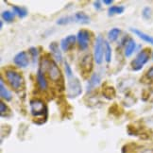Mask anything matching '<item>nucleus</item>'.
I'll use <instances>...</instances> for the list:
<instances>
[{
	"label": "nucleus",
	"mask_w": 153,
	"mask_h": 153,
	"mask_svg": "<svg viewBox=\"0 0 153 153\" xmlns=\"http://www.w3.org/2000/svg\"><path fill=\"white\" fill-rule=\"evenodd\" d=\"M143 17L146 19H149L150 18V15H151V9L149 7H146L143 10Z\"/></svg>",
	"instance_id": "nucleus-27"
},
{
	"label": "nucleus",
	"mask_w": 153,
	"mask_h": 153,
	"mask_svg": "<svg viewBox=\"0 0 153 153\" xmlns=\"http://www.w3.org/2000/svg\"><path fill=\"white\" fill-rule=\"evenodd\" d=\"M76 36L75 35L71 34V35H68L65 38H63L61 41V48L63 51H68L71 49L73 46L76 44Z\"/></svg>",
	"instance_id": "nucleus-10"
},
{
	"label": "nucleus",
	"mask_w": 153,
	"mask_h": 153,
	"mask_svg": "<svg viewBox=\"0 0 153 153\" xmlns=\"http://www.w3.org/2000/svg\"><path fill=\"white\" fill-rule=\"evenodd\" d=\"M13 62L20 68H26L28 65V55L26 51H21L14 56Z\"/></svg>",
	"instance_id": "nucleus-9"
},
{
	"label": "nucleus",
	"mask_w": 153,
	"mask_h": 153,
	"mask_svg": "<svg viewBox=\"0 0 153 153\" xmlns=\"http://www.w3.org/2000/svg\"><path fill=\"white\" fill-rule=\"evenodd\" d=\"M64 68H65V74H66V76L73 75L72 69H71V67H70V65H69L68 62H67L66 61L64 62Z\"/></svg>",
	"instance_id": "nucleus-28"
},
{
	"label": "nucleus",
	"mask_w": 153,
	"mask_h": 153,
	"mask_svg": "<svg viewBox=\"0 0 153 153\" xmlns=\"http://www.w3.org/2000/svg\"><path fill=\"white\" fill-rule=\"evenodd\" d=\"M40 68L42 69L45 73H48V78L53 82L63 85V78H62V71L54 61H52L48 58L43 59L42 62H41Z\"/></svg>",
	"instance_id": "nucleus-1"
},
{
	"label": "nucleus",
	"mask_w": 153,
	"mask_h": 153,
	"mask_svg": "<svg viewBox=\"0 0 153 153\" xmlns=\"http://www.w3.org/2000/svg\"><path fill=\"white\" fill-rule=\"evenodd\" d=\"M49 49H50V52L53 56V58L55 59V61L57 62H62V51L59 48V45L56 42H52L50 45H49Z\"/></svg>",
	"instance_id": "nucleus-11"
},
{
	"label": "nucleus",
	"mask_w": 153,
	"mask_h": 153,
	"mask_svg": "<svg viewBox=\"0 0 153 153\" xmlns=\"http://www.w3.org/2000/svg\"><path fill=\"white\" fill-rule=\"evenodd\" d=\"M135 48H136V43L134 42V40L132 38H129L128 41L127 42V45H126L125 56L126 57H131L132 55V53L134 52Z\"/></svg>",
	"instance_id": "nucleus-16"
},
{
	"label": "nucleus",
	"mask_w": 153,
	"mask_h": 153,
	"mask_svg": "<svg viewBox=\"0 0 153 153\" xmlns=\"http://www.w3.org/2000/svg\"><path fill=\"white\" fill-rule=\"evenodd\" d=\"M0 96H1V97L4 98L5 100H7V101L11 100V97H13L10 91L5 87L2 79H1V80H0Z\"/></svg>",
	"instance_id": "nucleus-17"
},
{
	"label": "nucleus",
	"mask_w": 153,
	"mask_h": 153,
	"mask_svg": "<svg viewBox=\"0 0 153 153\" xmlns=\"http://www.w3.org/2000/svg\"><path fill=\"white\" fill-rule=\"evenodd\" d=\"M102 94L104 97H106L107 99H114L115 97V89L113 86H105L102 90Z\"/></svg>",
	"instance_id": "nucleus-18"
},
{
	"label": "nucleus",
	"mask_w": 153,
	"mask_h": 153,
	"mask_svg": "<svg viewBox=\"0 0 153 153\" xmlns=\"http://www.w3.org/2000/svg\"><path fill=\"white\" fill-rule=\"evenodd\" d=\"M29 105H30V113L33 117H36L38 119L44 118L45 121H46V118H48V107H46L45 103L42 99H32L29 102Z\"/></svg>",
	"instance_id": "nucleus-2"
},
{
	"label": "nucleus",
	"mask_w": 153,
	"mask_h": 153,
	"mask_svg": "<svg viewBox=\"0 0 153 153\" xmlns=\"http://www.w3.org/2000/svg\"><path fill=\"white\" fill-rule=\"evenodd\" d=\"M3 27V21L0 22V27Z\"/></svg>",
	"instance_id": "nucleus-33"
},
{
	"label": "nucleus",
	"mask_w": 153,
	"mask_h": 153,
	"mask_svg": "<svg viewBox=\"0 0 153 153\" xmlns=\"http://www.w3.org/2000/svg\"><path fill=\"white\" fill-rule=\"evenodd\" d=\"M6 78L10 83V87L16 92H19L22 89H24L25 86V81L23 76L20 73H18L15 70L9 69L6 71Z\"/></svg>",
	"instance_id": "nucleus-3"
},
{
	"label": "nucleus",
	"mask_w": 153,
	"mask_h": 153,
	"mask_svg": "<svg viewBox=\"0 0 153 153\" xmlns=\"http://www.w3.org/2000/svg\"><path fill=\"white\" fill-rule=\"evenodd\" d=\"M101 82V78L97 73H94L91 78L88 81V84H87V92H91L93 89H95L96 87H97Z\"/></svg>",
	"instance_id": "nucleus-12"
},
{
	"label": "nucleus",
	"mask_w": 153,
	"mask_h": 153,
	"mask_svg": "<svg viewBox=\"0 0 153 153\" xmlns=\"http://www.w3.org/2000/svg\"><path fill=\"white\" fill-rule=\"evenodd\" d=\"M2 18L6 22H11L14 18V13L10 10H4L2 13Z\"/></svg>",
	"instance_id": "nucleus-25"
},
{
	"label": "nucleus",
	"mask_w": 153,
	"mask_h": 153,
	"mask_svg": "<svg viewBox=\"0 0 153 153\" xmlns=\"http://www.w3.org/2000/svg\"><path fill=\"white\" fill-rule=\"evenodd\" d=\"M28 51H29V53H30V54H32L33 62H36V59L38 57V51H37V49L35 48H30Z\"/></svg>",
	"instance_id": "nucleus-29"
},
{
	"label": "nucleus",
	"mask_w": 153,
	"mask_h": 153,
	"mask_svg": "<svg viewBox=\"0 0 153 153\" xmlns=\"http://www.w3.org/2000/svg\"><path fill=\"white\" fill-rule=\"evenodd\" d=\"M37 82L41 89L46 90V88H48V81H46L45 79V73L41 68H39L37 71Z\"/></svg>",
	"instance_id": "nucleus-13"
},
{
	"label": "nucleus",
	"mask_w": 153,
	"mask_h": 153,
	"mask_svg": "<svg viewBox=\"0 0 153 153\" xmlns=\"http://www.w3.org/2000/svg\"><path fill=\"white\" fill-rule=\"evenodd\" d=\"M79 66H80V72H81L82 76H83V78H87L88 75L91 74L92 70L94 68V59L92 55L88 54L82 58V60L80 61Z\"/></svg>",
	"instance_id": "nucleus-6"
},
{
	"label": "nucleus",
	"mask_w": 153,
	"mask_h": 153,
	"mask_svg": "<svg viewBox=\"0 0 153 153\" xmlns=\"http://www.w3.org/2000/svg\"><path fill=\"white\" fill-rule=\"evenodd\" d=\"M146 76H148V78H149V79H153V66L148 71Z\"/></svg>",
	"instance_id": "nucleus-30"
},
{
	"label": "nucleus",
	"mask_w": 153,
	"mask_h": 153,
	"mask_svg": "<svg viewBox=\"0 0 153 153\" xmlns=\"http://www.w3.org/2000/svg\"><path fill=\"white\" fill-rule=\"evenodd\" d=\"M120 29L117 28V27H114L111 28V30L108 32V39L109 41H111V42H114V41L117 40V38H118L119 34H120Z\"/></svg>",
	"instance_id": "nucleus-20"
},
{
	"label": "nucleus",
	"mask_w": 153,
	"mask_h": 153,
	"mask_svg": "<svg viewBox=\"0 0 153 153\" xmlns=\"http://www.w3.org/2000/svg\"><path fill=\"white\" fill-rule=\"evenodd\" d=\"M94 6H95V8L97 10H100L101 9V2L100 1H96L94 3Z\"/></svg>",
	"instance_id": "nucleus-31"
},
{
	"label": "nucleus",
	"mask_w": 153,
	"mask_h": 153,
	"mask_svg": "<svg viewBox=\"0 0 153 153\" xmlns=\"http://www.w3.org/2000/svg\"><path fill=\"white\" fill-rule=\"evenodd\" d=\"M10 113V109L8 108V106L6 105L3 101L0 102V114L2 117L8 116V114Z\"/></svg>",
	"instance_id": "nucleus-26"
},
{
	"label": "nucleus",
	"mask_w": 153,
	"mask_h": 153,
	"mask_svg": "<svg viewBox=\"0 0 153 153\" xmlns=\"http://www.w3.org/2000/svg\"><path fill=\"white\" fill-rule=\"evenodd\" d=\"M13 13L17 14L20 18H24L27 15V10L24 8L18 7V6H13Z\"/></svg>",
	"instance_id": "nucleus-21"
},
{
	"label": "nucleus",
	"mask_w": 153,
	"mask_h": 153,
	"mask_svg": "<svg viewBox=\"0 0 153 153\" xmlns=\"http://www.w3.org/2000/svg\"><path fill=\"white\" fill-rule=\"evenodd\" d=\"M75 22L80 23V24H89L90 23V17L88 16L83 11H78L74 15Z\"/></svg>",
	"instance_id": "nucleus-15"
},
{
	"label": "nucleus",
	"mask_w": 153,
	"mask_h": 153,
	"mask_svg": "<svg viewBox=\"0 0 153 153\" xmlns=\"http://www.w3.org/2000/svg\"><path fill=\"white\" fill-rule=\"evenodd\" d=\"M149 58H150L149 49L146 48V49L141 50L137 54L136 58L131 62L132 70H134V71H139V70H141L145 64L149 61Z\"/></svg>",
	"instance_id": "nucleus-5"
},
{
	"label": "nucleus",
	"mask_w": 153,
	"mask_h": 153,
	"mask_svg": "<svg viewBox=\"0 0 153 153\" xmlns=\"http://www.w3.org/2000/svg\"><path fill=\"white\" fill-rule=\"evenodd\" d=\"M131 31L133 32L135 35H137L139 38H141L143 41H145V42H146V43H149V44L153 45V37L150 36V35L146 34V33H145L143 31H141V30H139V29H137V28H132V27L131 28Z\"/></svg>",
	"instance_id": "nucleus-14"
},
{
	"label": "nucleus",
	"mask_w": 153,
	"mask_h": 153,
	"mask_svg": "<svg viewBox=\"0 0 153 153\" xmlns=\"http://www.w3.org/2000/svg\"><path fill=\"white\" fill-rule=\"evenodd\" d=\"M152 58H153V54H152Z\"/></svg>",
	"instance_id": "nucleus-34"
},
{
	"label": "nucleus",
	"mask_w": 153,
	"mask_h": 153,
	"mask_svg": "<svg viewBox=\"0 0 153 153\" xmlns=\"http://www.w3.org/2000/svg\"><path fill=\"white\" fill-rule=\"evenodd\" d=\"M76 40H78V44L79 48L82 50H85L90 42V32L87 29H80L76 34Z\"/></svg>",
	"instance_id": "nucleus-8"
},
{
	"label": "nucleus",
	"mask_w": 153,
	"mask_h": 153,
	"mask_svg": "<svg viewBox=\"0 0 153 153\" xmlns=\"http://www.w3.org/2000/svg\"><path fill=\"white\" fill-rule=\"evenodd\" d=\"M125 10L124 6H111L108 10L109 16H113L115 14H122Z\"/></svg>",
	"instance_id": "nucleus-19"
},
{
	"label": "nucleus",
	"mask_w": 153,
	"mask_h": 153,
	"mask_svg": "<svg viewBox=\"0 0 153 153\" xmlns=\"http://www.w3.org/2000/svg\"><path fill=\"white\" fill-rule=\"evenodd\" d=\"M104 42L103 38L98 35L96 39L95 48H94V60L96 61V63L101 64L103 61V50H104Z\"/></svg>",
	"instance_id": "nucleus-7"
},
{
	"label": "nucleus",
	"mask_w": 153,
	"mask_h": 153,
	"mask_svg": "<svg viewBox=\"0 0 153 153\" xmlns=\"http://www.w3.org/2000/svg\"><path fill=\"white\" fill-rule=\"evenodd\" d=\"M71 22H75L74 16H65V17H62V18L59 19L57 21V24L58 25H67Z\"/></svg>",
	"instance_id": "nucleus-24"
},
{
	"label": "nucleus",
	"mask_w": 153,
	"mask_h": 153,
	"mask_svg": "<svg viewBox=\"0 0 153 153\" xmlns=\"http://www.w3.org/2000/svg\"><path fill=\"white\" fill-rule=\"evenodd\" d=\"M104 48H105V61L109 63L111 60V48L108 42H104Z\"/></svg>",
	"instance_id": "nucleus-22"
},
{
	"label": "nucleus",
	"mask_w": 153,
	"mask_h": 153,
	"mask_svg": "<svg viewBox=\"0 0 153 153\" xmlns=\"http://www.w3.org/2000/svg\"><path fill=\"white\" fill-rule=\"evenodd\" d=\"M82 92V87L79 79L76 76H67V97L69 98L78 97Z\"/></svg>",
	"instance_id": "nucleus-4"
},
{
	"label": "nucleus",
	"mask_w": 153,
	"mask_h": 153,
	"mask_svg": "<svg viewBox=\"0 0 153 153\" xmlns=\"http://www.w3.org/2000/svg\"><path fill=\"white\" fill-rule=\"evenodd\" d=\"M137 146L135 144L125 145L122 149V153H136Z\"/></svg>",
	"instance_id": "nucleus-23"
},
{
	"label": "nucleus",
	"mask_w": 153,
	"mask_h": 153,
	"mask_svg": "<svg viewBox=\"0 0 153 153\" xmlns=\"http://www.w3.org/2000/svg\"><path fill=\"white\" fill-rule=\"evenodd\" d=\"M103 3L106 5H111V3H113V0H104Z\"/></svg>",
	"instance_id": "nucleus-32"
}]
</instances>
